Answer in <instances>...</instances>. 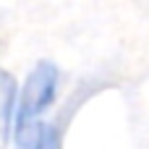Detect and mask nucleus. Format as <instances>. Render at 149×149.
I'll list each match as a JSON object with an SVG mask.
<instances>
[{
  "label": "nucleus",
  "instance_id": "obj_2",
  "mask_svg": "<svg viewBox=\"0 0 149 149\" xmlns=\"http://www.w3.org/2000/svg\"><path fill=\"white\" fill-rule=\"evenodd\" d=\"M16 100H18V81L10 71L0 68V149H8L13 141Z\"/></svg>",
  "mask_w": 149,
  "mask_h": 149
},
{
  "label": "nucleus",
  "instance_id": "obj_3",
  "mask_svg": "<svg viewBox=\"0 0 149 149\" xmlns=\"http://www.w3.org/2000/svg\"><path fill=\"white\" fill-rule=\"evenodd\" d=\"M10 149H58V131L47 120L31 123L13 134Z\"/></svg>",
  "mask_w": 149,
  "mask_h": 149
},
{
  "label": "nucleus",
  "instance_id": "obj_1",
  "mask_svg": "<svg viewBox=\"0 0 149 149\" xmlns=\"http://www.w3.org/2000/svg\"><path fill=\"white\" fill-rule=\"evenodd\" d=\"M60 84H63V73L52 60H37L29 68V73L24 76V84H18L16 131L45 120V113L55 105L60 94Z\"/></svg>",
  "mask_w": 149,
  "mask_h": 149
}]
</instances>
